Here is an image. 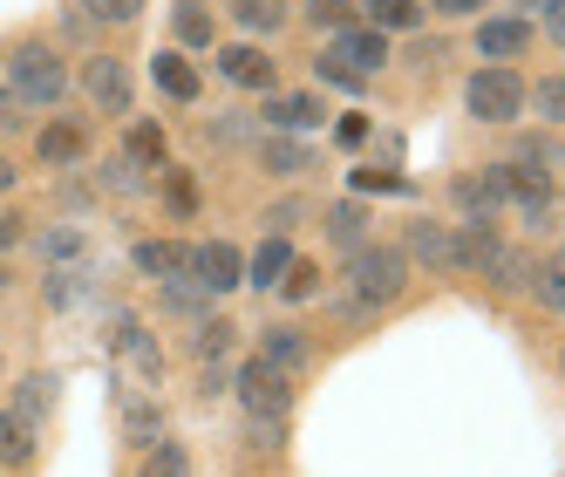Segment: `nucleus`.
Listing matches in <instances>:
<instances>
[{
	"mask_svg": "<svg viewBox=\"0 0 565 477\" xmlns=\"http://www.w3.org/2000/svg\"><path fill=\"white\" fill-rule=\"evenodd\" d=\"M137 477H191V457H184V444H164V436H157Z\"/></svg>",
	"mask_w": 565,
	"mask_h": 477,
	"instance_id": "nucleus-23",
	"label": "nucleus"
},
{
	"mask_svg": "<svg viewBox=\"0 0 565 477\" xmlns=\"http://www.w3.org/2000/svg\"><path fill=\"white\" fill-rule=\"evenodd\" d=\"M294 219H300V198H287V205H273V212H266V225H273V239H279V232H287Z\"/></svg>",
	"mask_w": 565,
	"mask_h": 477,
	"instance_id": "nucleus-44",
	"label": "nucleus"
},
{
	"mask_svg": "<svg viewBox=\"0 0 565 477\" xmlns=\"http://www.w3.org/2000/svg\"><path fill=\"white\" fill-rule=\"evenodd\" d=\"M191 280L205 287V294H232V287H246V259H238V246L212 239V246L191 253Z\"/></svg>",
	"mask_w": 565,
	"mask_h": 477,
	"instance_id": "nucleus-5",
	"label": "nucleus"
},
{
	"mask_svg": "<svg viewBox=\"0 0 565 477\" xmlns=\"http://www.w3.org/2000/svg\"><path fill=\"white\" fill-rule=\"evenodd\" d=\"M238 403H246L253 423H287V410H294V382L279 375V369H266L259 354H253V362L238 369Z\"/></svg>",
	"mask_w": 565,
	"mask_h": 477,
	"instance_id": "nucleus-3",
	"label": "nucleus"
},
{
	"mask_svg": "<svg viewBox=\"0 0 565 477\" xmlns=\"http://www.w3.org/2000/svg\"><path fill=\"white\" fill-rule=\"evenodd\" d=\"M450 198L470 212V219H491L504 198H511V184H504V165H491V171H463L457 184H450Z\"/></svg>",
	"mask_w": 565,
	"mask_h": 477,
	"instance_id": "nucleus-7",
	"label": "nucleus"
},
{
	"mask_svg": "<svg viewBox=\"0 0 565 477\" xmlns=\"http://www.w3.org/2000/svg\"><path fill=\"white\" fill-rule=\"evenodd\" d=\"M524 103H539L545 124H565V83H558V75H545L539 89H524Z\"/></svg>",
	"mask_w": 565,
	"mask_h": 477,
	"instance_id": "nucleus-30",
	"label": "nucleus"
},
{
	"mask_svg": "<svg viewBox=\"0 0 565 477\" xmlns=\"http://www.w3.org/2000/svg\"><path fill=\"white\" fill-rule=\"evenodd\" d=\"M532 287H539V300H545V307H558V314H565V246L532 273Z\"/></svg>",
	"mask_w": 565,
	"mask_h": 477,
	"instance_id": "nucleus-27",
	"label": "nucleus"
},
{
	"mask_svg": "<svg viewBox=\"0 0 565 477\" xmlns=\"http://www.w3.org/2000/svg\"><path fill=\"white\" fill-rule=\"evenodd\" d=\"M524 8H532V14H552V8H558V0H524Z\"/></svg>",
	"mask_w": 565,
	"mask_h": 477,
	"instance_id": "nucleus-47",
	"label": "nucleus"
},
{
	"mask_svg": "<svg viewBox=\"0 0 565 477\" xmlns=\"http://www.w3.org/2000/svg\"><path fill=\"white\" fill-rule=\"evenodd\" d=\"M49 389H55L49 375H28V382H21V395H14V416H21L28 430H34V423L49 416Z\"/></svg>",
	"mask_w": 565,
	"mask_h": 477,
	"instance_id": "nucleus-26",
	"label": "nucleus"
},
{
	"mask_svg": "<svg viewBox=\"0 0 565 477\" xmlns=\"http://www.w3.org/2000/svg\"><path fill=\"white\" fill-rule=\"evenodd\" d=\"M124 430L137 436V444H157V410L143 403V395H130V403H124Z\"/></svg>",
	"mask_w": 565,
	"mask_h": 477,
	"instance_id": "nucleus-33",
	"label": "nucleus"
},
{
	"mask_svg": "<svg viewBox=\"0 0 565 477\" xmlns=\"http://www.w3.org/2000/svg\"><path fill=\"white\" fill-rule=\"evenodd\" d=\"M320 75H328V83H334V89H361V75H354V68H341L334 55H320Z\"/></svg>",
	"mask_w": 565,
	"mask_h": 477,
	"instance_id": "nucleus-42",
	"label": "nucleus"
},
{
	"mask_svg": "<svg viewBox=\"0 0 565 477\" xmlns=\"http://www.w3.org/2000/svg\"><path fill=\"white\" fill-rule=\"evenodd\" d=\"M328 55H334L341 68H354V75H361V83H369V75H375V68L388 62V42H382V34H375V28H341Z\"/></svg>",
	"mask_w": 565,
	"mask_h": 477,
	"instance_id": "nucleus-8",
	"label": "nucleus"
},
{
	"mask_svg": "<svg viewBox=\"0 0 565 477\" xmlns=\"http://www.w3.org/2000/svg\"><path fill=\"white\" fill-rule=\"evenodd\" d=\"M279 294H287V300H313V294H320V266L294 259V266H287V280H279Z\"/></svg>",
	"mask_w": 565,
	"mask_h": 477,
	"instance_id": "nucleus-32",
	"label": "nucleus"
},
{
	"mask_svg": "<svg viewBox=\"0 0 565 477\" xmlns=\"http://www.w3.org/2000/svg\"><path fill=\"white\" fill-rule=\"evenodd\" d=\"M287 266H294L287 239H266V246L246 259V280H253V287H279V280H287Z\"/></svg>",
	"mask_w": 565,
	"mask_h": 477,
	"instance_id": "nucleus-18",
	"label": "nucleus"
},
{
	"mask_svg": "<svg viewBox=\"0 0 565 477\" xmlns=\"http://www.w3.org/2000/svg\"><path fill=\"white\" fill-rule=\"evenodd\" d=\"M450 239H457V273H491L498 253H504V239H498L491 219H463Z\"/></svg>",
	"mask_w": 565,
	"mask_h": 477,
	"instance_id": "nucleus-6",
	"label": "nucleus"
},
{
	"mask_svg": "<svg viewBox=\"0 0 565 477\" xmlns=\"http://www.w3.org/2000/svg\"><path fill=\"white\" fill-rule=\"evenodd\" d=\"M14 184V165H8V157H0V191H8Z\"/></svg>",
	"mask_w": 565,
	"mask_h": 477,
	"instance_id": "nucleus-48",
	"label": "nucleus"
},
{
	"mask_svg": "<svg viewBox=\"0 0 565 477\" xmlns=\"http://www.w3.org/2000/svg\"><path fill=\"white\" fill-rule=\"evenodd\" d=\"M62 89H68V68H62V55H55V49L28 42V49H14V55H8V103H34V109H49V103H62Z\"/></svg>",
	"mask_w": 565,
	"mask_h": 477,
	"instance_id": "nucleus-2",
	"label": "nucleus"
},
{
	"mask_svg": "<svg viewBox=\"0 0 565 477\" xmlns=\"http://www.w3.org/2000/svg\"><path fill=\"white\" fill-rule=\"evenodd\" d=\"M225 348H232V328H225V321H205V328H198V362H218Z\"/></svg>",
	"mask_w": 565,
	"mask_h": 477,
	"instance_id": "nucleus-37",
	"label": "nucleus"
},
{
	"mask_svg": "<svg viewBox=\"0 0 565 477\" xmlns=\"http://www.w3.org/2000/svg\"><path fill=\"white\" fill-rule=\"evenodd\" d=\"M354 191H402V178H388V171H354Z\"/></svg>",
	"mask_w": 565,
	"mask_h": 477,
	"instance_id": "nucleus-40",
	"label": "nucleus"
},
{
	"mask_svg": "<svg viewBox=\"0 0 565 477\" xmlns=\"http://www.w3.org/2000/svg\"><path fill=\"white\" fill-rule=\"evenodd\" d=\"M259 362L279 369V375H294V369L307 362V335H300V328H266V335H259Z\"/></svg>",
	"mask_w": 565,
	"mask_h": 477,
	"instance_id": "nucleus-15",
	"label": "nucleus"
},
{
	"mask_svg": "<svg viewBox=\"0 0 565 477\" xmlns=\"http://www.w3.org/2000/svg\"><path fill=\"white\" fill-rule=\"evenodd\" d=\"M218 75H225V83H238V89H273V62H266L253 42L225 49V55H218Z\"/></svg>",
	"mask_w": 565,
	"mask_h": 477,
	"instance_id": "nucleus-11",
	"label": "nucleus"
},
{
	"mask_svg": "<svg viewBox=\"0 0 565 477\" xmlns=\"http://www.w3.org/2000/svg\"><path fill=\"white\" fill-rule=\"evenodd\" d=\"M504 184H511V198L524 205V219H532V225L552 212V184H545V171H511V165H504Z\"/></svg>",
	"mask_w": 565,
	"mask_h": 477,
	"instance_id": "nucleus-17",
	"label": "nucleus"
},
{
	"mask_svg": "<svg viewBox=\"0 0 565 477\" xmlns=\"http://www.w3.org/2000/svg\"><path fill=\"white\" fill-rule=\"evenodd\" d=\"M137 266L150 273V280H184V273H191V253L178 246V239H143V246H137Z\"/></svg>",
	"mask_w": 565,
	"mask_h": 477,
	"instance_id": "nucleus-14",
	"label": "nucleus"
},
{
	"mask_svg": "<svg viewBox=\"0 0 565 477\" xmlns=\"http://www.w3.org/2000/svg\"><path fill=\"white\" fill-rule=\"evenodd\" d=\"M42 253H55V259H75V253H83V239H75V232H49V239H42Z\"/></svg>",
	"mask_w": 565,
	"mask_h": 477,
	"instance_id": "nucleus-41",
	"label": "nucleus"
},
{
	"mask_svg": "<svg viewBox=\"0 0 565 477\" xmlns=\"http://www.w3.org/2000/svg\"><path fill=\"white\" fill-rule=\"evenodd\" d=\"M259 165H266L273 178H300V171H313V150L294 144V137H266V144H259Z\"/></svg>",
	"mask_w": 565,
	"mask_h": 477,
	"instance_id": "nucleus-16",
	"label": "nucleus"
},
{
	"mask_svg": "<svg viewBox=\"0 0 565 477\" xmlns=\"http://www.w3.org/2000/svg\"><path fill=\"white\" fill-rule=\"evenodd\" d=\"M307 14H313L320 28L341 34V28H354V0H307Z\"/></svg>",
	"mask_w": 565,
	"mask_h": 477,
	"instance_id": "nucleus-34",
	"label": "nucleus"
},
{
	"mask_svg": "<svg viewBox=\"0 0 565 477\" xmlns=\"http://www.w3.org/2000/svg\"><path fill=\"white\" fill-rule=\"evenodd\" d=\"M558 369H565V354H558Z\"/></svg>",
	"mask_w": 565,
	"mask_h": 477,
	"instance_id": "nucleus-50",
	"label": "nucleus"
},
{
	"mask_svg": "<svg viewBox=\"0 0 565 477\" xmlns=\"http://www.w3.org/2000/svg\"><path fill=\"white\" fill-rule=\"evenodd\" d=\"M524 49H532V21H483V28H477V55L491 62V68L518 62Z\"/></svg>",
	"mask_w": 565,
	"mask_h": 477,
	"instance_id": "nucleus-10",
	"label": "nucleus"
},
{
	"mask_svg": "<svg viewBox=\"0 0 565 477\" xmlns=\"http://www.w3.org/2000/svg\"><path fill=\"white\" fill-rule=\"evenodd\" d=\"M545 28H552V42H565V0H558L552 14H545Z\"/></svg>",
	"mask_w": 565,
	"mask_h": 477,
	"instance_id": "nucleus-46",
	"label": "nucleus"
},
{
	"mask_svg": "<svg viewBox=\"0 0 565 477\" xmlns=\"http://www.w3.org/2000/svg\"><path fill=\"white\" fill-rule=\"evenodd\" d=\"M205 300H212V294L198 287V280H171V287H164V307H171V314H198Z\"/></svg>",
	"mask_w": 565,
	"mask_h": 477,
	"instance_id": "nucleus-36",
	"label": "nucleus"
},
{
	"mask_svg": "<svg viewBox=\"0 0 565 477\" xmlns=\"http://www.w3.org/2000/svg\"><path fill=\"white\" fill-rule=\"evenodd\" d=\"M232 14L246 21V28H266L273 34L279 28V0H232Z\"/></svg>",
	"mask_w": 565,
	"mask_h": 477,
	"instance_id": "nucleus-35",
	"label": "nucleus"
},
{
	"mask_svg": "<svg viewBox=\"0 0 565 477\" xmlns=\"http://www.w3.org/2000/svg\"><path fill=\"white\" fill-rule=\"evenodd\" d=\"M157 178H164V205H171L178 219H191V212H198V178H191V171H157Z\"/></svg>",
	"mask_w": 565,
	"mask_h": 477,
	"instance_id": "nucleus-28",
	"label": "nucleus"
},
{
	"mask_svg": "<svg viewBox=\"0 0 565 477\" xmlns=\"http://www.w3.org/2000/svg\"><path fill=\"white\" fill-rule=\"evenodd\" d=\"M89 150V137H83V124H49L42 137H34V157H42L49 171H62V165H75V157Z\"/></svg>",
	"mask_w": 565,
	"mask_h": 477,
	"instance_id": "nucleus-13",
	"label": "nucleus"
},
{
	"mask_svg": "<svg viewBox=\"0 0 565 477\" xmlns=\"http://www.w3.org/2000/svg\"><path fill=\"white\" fill-rule=\"evenodd\" d=\"M157 89H164L171 103H198V68L184 55H157Z\"/></svg>",
	"mask_w": 565,
	"mask_h": 477,
	"instance_id": "nucleus-20",
	"label": "nucleus"
},
{
	"mask_svg": "<svg viewBox=\"0 0 565 477\" xmlns=\"http://www.w3.org/2000/svg\"><path fill=\"white\" fill-rule=\"evenodd\" d=\"M266 116H273V130H313L328 109H320L313 96H273V103H266Z\"/></svg>",
	"mask_w": 565,
	"mask_h": 477,
	"instance_id": "nucleus-19",
	"label": "nucleus"
},
{
	"mask_svg": "<svg viewBox=\"0 0 565 477\" xmlns=\"http://www.w3.org/2000/svg\"><path fill=\"white\" fill-rule=\"evenodd\" d=\"M0 124H14V116H8V96H0Z\"/></svg>",
	"mask_w": 565,
	"mask_h": 477,
	"instance_id": "nucleus-49",
	"label": "nucleus"
},
{
	"mask_svg": "<svg viewBox=\"0 0 565 477\" xmlns=\"http://www.w3.org/2000/svg\"><path fill=\"white\" fill-rule=\"evenodd\" d=\"M14 239H21V219H14V212H0V246H14Z\"/></svg>",
	"mask_w": 565,
	"mask_h": 477,
	"instance_id": "nucleus-45",
	"label": "nucleus"
},
{
	"mask_svg": "<svg viewBox=\"0 0 565 477\" xmlns=\"http://www.w3.org/2000/svg\"><path fill=\"white\" fill-rule=\"evenodd\" d=\"M409 259H423V266H436V273H457V239H450V225H409Z\"/></svg>",
	"mask_w": 565,
	"mask_h": 477,
	"instance_id": "nucleus-12",
	"label": "nucleus"
},
{
	"mask_svg": "<svg viewBox=\"0 0 565 477\" xmlns=\"http://www.w3.org/2000/svg\"><path fill=\"white\" fill-rule=\"evenodd\" d=\"M361 225H369V219H361V205H334L328 212V239H334V246H348V253L361 246Z\"/></svg>",
	"mask_w": 565,
	"mask_h": 477,
	"instance_id": "nucleus-29",
	"label": "nucleus"
},
{
	"mask_svg": "<svg viewBox=\"0 0 565 477\" xmlns=\"http://www.w3.org/2000/svg\"><path fill=\"white\" fill-rule=\"evenodd\" d=\"M109 191H143V178H137L130 157H116V165H109Z\"/></svg>",
	"mask_w": 565,
	"mask_h": 477,
	"instance_id": "nucleus-39",
	"label": "nucleus"
},
{
	"mask_svg": "<svg viewBox=\"0 0 565 477\" xmlns=\"http://www.w3.org/2000/svg\"><path fill=\"white\" fill-rule=\"evenodd\" d=\"M130 165L137 171H157V165H164V130H157V124H130Z\"/></svg>",
	"mask_w": 565,
	"mask_h": 477,
	"instance_id": "nucleus-22",
	"label": "nucleus"
},
{
	"mask_svg": "<svg viewBox=\"0 0 565 477\" xmlns=\"http://www.w3.org/2000/svg\"><path fill=\"white\" fill-rule=\"evenodd\" d=\"M0 464H34V430L21 416H0Z\"/></svg>",
	"mask_w": 565,
	"mask_h": 477,
	"instance_id": "nucleus-24",
	"label": "nucleus"
},
{
	"mask_svg": "<svg viewBox=\"0 0 565 477\" xmlns=\"http://www.w3.org/2000/svg\"><path fill=\"white\" fill-rule=\"evenodd\" d=\"M83 89H89L96 109L124 116V109H130V68H124V62H109V55H96V62L83 68Z\"/></svg>",
	"mask_w": 565,
	"mask_h": 477,
	"instance_id": "nucleus-9",
	"label": "nucleus"
},
{
	"mask_svg": "<svg viewBox=\"0 0 565 477\" xmlns=\"http://www.w3.org/2000/svg\"><path fill=\"white\" fill-rule=\"evenodd\" d=\"M470 116H483V124H518L524 116V83L511 68H477L470 75Z\"/></svg>",
	"mask_w": 565,
	"mask_h": 477,
	"instance_id": "nucleus-4",
	"label": "nucleus"
},
{
	"mask_svg": "<svg viewBox=\"0 0 565 477\" xmlns=\"http://www.w3.org/2000/svg\"><path fill=\"white\" fill-rule=\"evenodd\" d=\"M436 14H450V21H463V14H477V8H491V0H429Z\"/></svg>",
	"mask_w": 565,
	"mask_h": 477,
	"instance_id": "nucleus-43",
	"label": "nucleus"
},
{
	"mask_svg": "<svg viewBox=\"0 0 565 477\" xmlns=\"http://www.w3.org/2000/svg\"><path fill=\"white\" fill-rule=\"evenodd\" d=\"M402 287H409V253H395V246H354V253H348L341 314H375V307H388Z\"/></svg>",
	"mask_w": 565,
	"mask_h": 477,
	"instance_id": "nucleus-1",
	"label": "nucleus"
},
{
	"mask_svg": "<svg viewBox=\"0 0 565 477\" xmlns=\"http://www.w3.org/2000/svg\"><path fill=\"white\" fill-rule=\"evenodd\" d=\"M361 8H369V28H375V34H402V28L423 21L416 0H361Z\"/></svg>",
	"mask_w": 565,
	"mask_h": 477,
	"instance_id": "nucleus-21",
	"label": "nucleus"
},
{
	"mask_svg": "<svg viewBox=\"0 0 565 477\" xmlns=\"http://www.w3.org/2000/svg\"><path fill=\"white\" fill-rule=\"evenodd\" d=\"M483 280H498V287H532V259H524V253H498V266L491 273H483Z\"/></svg>",
	"mask_w": 565,
	"mask_h": 477,
	"instance_id": "nucleus-31",
	"label": "nucleus"
},
{
	"mask_svg": "<svg viewBox=\"0 0 565 477\" xmlns=\"http://www.w3.org/2000/svg\"><path fill=\"white\" fill-rule=\"evenodd\" d=\"M178 42H191V49L212 42V8L205 0H178Z\"/></svg>",
	"mask_w": 565,
	"mask_h": 477,
	"instance_id": "nucleus-25",
	"label": "nucleus"
},
{
	"mask_svg": "<svg viewBox=\"0 0 565 477\" xmlns=\"http://www.w3.org/2000/svg\"><path fill=\"white\" fill-rule=\"evenodd\" d=\"M83 8H89L96 21H137V14H143V0H83Z\"/></svg>",
	"mask_w": 565,
	"mask_h": 477,
	"instance_id": "nucleus-38",
	"label": "nucleus"
}]
</instances>
